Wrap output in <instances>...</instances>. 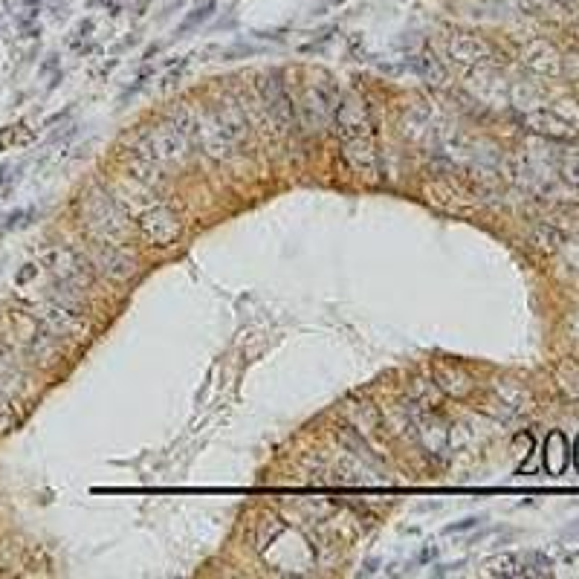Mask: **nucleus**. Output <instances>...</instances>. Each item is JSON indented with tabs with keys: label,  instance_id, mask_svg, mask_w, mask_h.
<instances>
[{
	"label": "nucleus",
	"instance_id": "1",
	"mask_svg": "<svg viewBox=\"0 0 579 579\" xmlns=\"http://www.w3.org/2000/svg\"><path fill=\"white\" fill-rule=\"evenodd\" d=\"M336 125H339V137L345 145V157L354 165V171L377 174V157H374V142H371V122L365 116V107L356 99H345L336 105Z\"/></svg>",
	"mask_w": 579,
	"mask_h": 579
},
{
	"label": "nucleus",
	"instance_id": "2",
	"mask_svg": "<svg viewBox=\"0 0 579 579\" xmlns=\"http://www.w3.org/2000/svg\"><path fill=\"white\" fill-rule=\"evenodd\" d=\"M140 226L157 246H168L174 238L180 235V220L174 218L168 209H163V206H157L153 211H148V215H142Z\"/></svg>",
	"mask_w": 579,
	"mask_h": 579
},
{
	"label": "nucleus",
	"instance_id": "3",
	"mask_svg": "<svg viewBox=\"0 0 579 579\" xmlns=\"http://www.w3.org/2000/svg\"><path fill=\"white\" fill-rule=\"evenodd\" d=\"M565 463H568L565 435L562 432H553V435H548V443H545V467H548L550 475H562L565 472Z\"/></svg>",
	"mask_w": 579,
	"mask_h": 579
},
{
	"label": "nucleus",
	"instance_id": "4",
	"mask_svg": "<svg viewBox=\"0 0 579 579\" xmlns=\"http://www.w3.org/2000/svg\"><path fill=\"white\" fill-rule=\"evenodd\" d=\"M573 463H576V472H579V437H576V446H573Z\"/></svg>",
	"mask_w": 579,
	"mask_h": 579
}]
</instances>
